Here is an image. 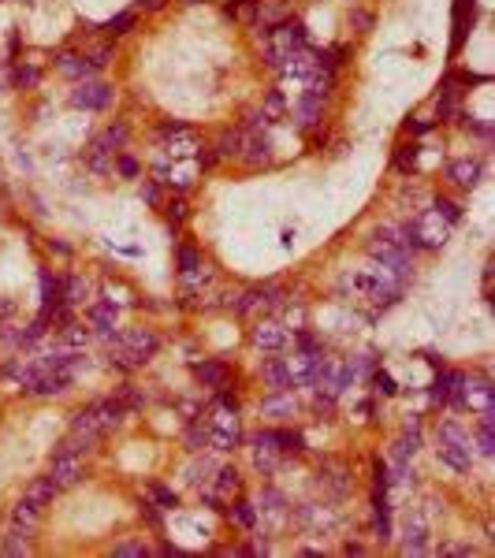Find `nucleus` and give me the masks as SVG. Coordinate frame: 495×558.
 Instances as JSON below:
<instances>
[{
    "mask_svg": "<svg viewBox=\"0 0 495 558\" xmlns=\"http://www.w3.org/2000/svg\"><path fill=\"white\" fill-rule=\"evenodd\" d=\"M157 350H160V343L149 328H131V332H123L119 339H112V354H116L112 361L119 369H142Z\"/></svg>",
    "mask_w": 495,
    "mask_h": 558,
    "instance_id": "obj_1",
    "label": "nucleus"
},
{
    "mask_svg": "<svg viewBox=\"0 0 495 558\" xmlns=\"http://www.w3.org/2000/svg\"><path fill=\"white\" fill-rule=\"evenodd\" d=\"M447 235H451V224H447L436 208L417 213L406 227H402V239H406V246H417V250H436V246L447 242Z\"/></svg>",
    "mask_w": 495,
    "mask_h": 558,
    "instance_id": "obj_2",
    "label": "nucleus"
},
{
    "mask_svg": "<svg viewBox=\"0 0 495 558\" xmlns=\"http://www.w3.org/2000/svg\"><path fill=\"white\" fill-rule=\"evenodd\" d=\"M436 454H439V462H447L458 473H470L473 469V443H470V436H465L454 420H443V425H439Z\"/></svg>",
    "mask_w": 495,
    "mask_h": 558,
    "instance_id": "obj_3",
    "label": "nucleus"
},
{
    "mask_svg": "<svg viewBox=\"0 0 495 558\" xmlns=\"http://www.w3.org/2000/svg\"><path fill=\"white\" fill-rule=\"evenodd\" d=\"M119 420H123V406H119V398H105V402H94V406L78 409L75 420H71V428H75V432H86V436L101 439V436L108 432V428H116Z\"/></svg>",
    "mask_w": 495,
    "mask_h": 558,
    "instance_id": "obj_4",
    "label": "nucleus"
},
{
    "mask_svg": "<svg viewBox=\"0 0 495 558\" xmlns=\"http://www.w3.org/2000/svg\"><path fill=\"white\" fill-rule=\"evenodd\" d=\"M238 439H242V425H238V409L220 406L213 414V432H209V443L216 451H235Z\"/></svg>",
    "mask_w": 495,
    "mask_h": 558,
    "instance_id": "obj_5",
    "label": "nucleus"
},
{
    "mask_svg": "<svg viewBox=\"0 0 495 558\" xmlns=\"http://www.w3.org/2000/svg\"><path fill=\"white\" fill-rule=\"evenodd\" d=\"M116 100V89L105 82H82L78 89H71V105L75 108H108Z\"/></svg>",
    "mask_w": 495,
    "mask_h": 558,
    "instance_id": "obj_6",
    "label": "nucleus"
},
{
    "mask_svg": "<svg viewBox=\"0 0 495 558\" xmlns=\"http://www.w3.org/2000/svg\"><path fill=\"white\" fill-rule=\"evenodd\" d=\"M432 402H451V406H465V376L462 372H443L432 383Z\"/></svg>",
    "mask_w": 495,
    "mask_h": 558,
    "instance_id": "obj_7",
    "label": "nucleus"
},
{
    "mask_svg": "<svg viewBox=\"0 0 495 558\" xmlns=\"http://www.w3.org/2000/svg\"><path fill=\"white\" fill-rule=\"evenodd\" d=\"M428 551V517L425 510H414L406 517V544H402V555H425Z\"/></svg>",
    "mask_w": 495,
    "mask_h": 558,
    "instance_id": "obj_8",
    "label": "nucleus"
},
{
    "mask_svg": "<svg viewBox=\"0 0 495 558\" xmlns=\"http://www.w3.org/2000/svg\"><path fill=\"white\" fill-rule=\"evenodd\" d=\"M280 439H276V432H257L253 436V465L257 469H264V473H272L280 465Z\"/></svg>",
    "mask_w": 495,
    "mask_h": 558,
    "instance_id": "obj_9",
    "label": "nucleus"
},
{
    "mask_svg": "<svg viewBox=\"0 0 495 558\" xmlns=\"http://www.w3.org/2000/svg\"><path fill=\"white\" fill-rule=\"evenodd\" d=\"M82 477V462L75 458V454H52L49 462V480L56 484V488H71Z\"/></svg>",
    "mask_w": 495,
    "mask_h": 558,
    "instance_id": "obj_10",
    "label": "nucleus"
},
{
    "mask_svg": "<svg viewBox=\"0 0 495 558\" xmlns=\"http://www.w3.org/2000/svg\"><path fill=\"white\" fill-rule=\"evenodd\" d=\"M465 406L481 409V414H495V391L488 380H470L465 383Z\"/></svg>",
    "mask_w": 495,
    "mask_h": 558,
    "instance_id": "obj_11",
    "label": "nucleus"
},
{
    "mask_svg": "<svg viewBox=\"0 0 495 558\" xmlns=\"http://www.w3.org/2000/svg\"><path fill=\"white\" fill-rule=\"evenodd\" d=\"M447 179L458 182V186H476V179H481V160H473V157L451 160L447 164Z\"/></svg>",
    "mask_w": 495,
    "mask_h": 558,
    "instance_id": "obj_12",
    "label": "nucleus"
},
{
    "mask_svg": "<svg viewBox=\"0 0 495 558\" xmlns=\"http://www.w3.org/2000/svg\"><path fill=\"white\" fill-rule=\"evenodd\" d=\"M41 521V506L34 499H19L12 506V528H23V533H34Z\"/></svg>",
    "mask_w": 495,
    "mask_h": 558,
    "instance_id": "obj_13",
    "label": "nucleus"
},
{
    "mask_svg": "<svg viewBox=\"0 0 495 558\" xmlns=\"http://www.w3.org/2000/svg\"><path fill=\"white\" fill-rule=\"evenodd\" d=\"M253 343H257L261 350H280V346L287 343V332H283V324H276V320H261V324L253 328Z\"/></svg>",
    "mask_w": 495,
    "mask_h": 558,
    "instance_id": "obj_14",
    "label": "nucleus"
},
{
    "mask_svg": "<svg viewBox=\"0 0 495 558\" xmlns=\"http://www.w3.org/2000/svg\"><path fill=\"white\" fill-rule=\"evenodd\" d=\"M473 26V0H458L454 4V38H451V52H458L465 45V34Z\"/></svg>",
    "mask_w": 495,
    "mask_h": 558,
    "instance_id": "obj_15",
    "label": "nucleus"
},
{
    "mask_svg": "<svg viewBox=\"0 0 495 558\" xmlns=\"http://www.w3.org/2000/svg\"><path fill=\"white\" fill-rule=\"evenodd\" d=\"M261 414H264V417H276V420H287V417L298 414V406H295V398H291L287 391H276L272 398L261 402Z\"/></svg>",
    "mask_w": 495,
    "mask_h": 558,
    "instance_id": "obj_16",
    "label": "nucleus"
},
{
    "mask_svg": "<svg viewBox=\"0 0 495 558\" xmlns=\"http://www.w3.org/2000/svg\"><path fill=\"white\" fill-rule=\"evenodd\" d=\"M238 160H246V164H268L272 160V142L264 138V134H253V138H246V145H242V157Z\"/></svg>",
    "mask_w": 495,
    "mask_h": 558,
    "instance_id": "obj_17",
    "label": "nucleus"
},
{
    "mask_svg": "<svg viewBox=\"0 0 495 558\" xmlns=\"http://www.w3.org/2000/svg\"><path fill=\"white\" fill-rule=\"evenodd\" d=\"M261 376L268 380L272 391H291V372H287V361L283 358H268L261 365Z\"/></svg>",
    "mask_w": 495,
    "mask_h": 558,
    "instance_id": "obj_18",
    "label": "nucleus"
},
{
    "mask_svg": "<svg viewBox=\"0 0 495 558\" xmlns=\"http://www.w3.org/2000/svg\"><path fill=\"white\" fill-rule=\"evenodd\" d=\"M94 443H97L94 436L75 432V428H71V436H63L60 443L52 447V454H75V458H78V454H89V451H94Z\"/></svg>",
    "mask_w": 495,
    "mask_h": 558,
    "instance_id": "obj_19",
    "label": "nucleus"
},
{
    "mask_svg": "<svg viewBox=\"0 0 495 558\" xmlns=\"http://www.w3.org/2000/svg\"><path fill=\"white\" fill-rule=\"evenodd\" d=\"M56 67H60L67 78H89V75H94V63H89L86 56H78V52H60V56H56Z\"/></svg>",
    "mask_w": 495,
    "mask_h": 558,
    "instance_id": "obj_20",
    "label": "nucleus"
},
{
    "mask_svg": "<svg viewBox=\"0 0 495 558\" xmlns=\"http://www.w3.org/2000/svg\"><path fill=\"white\" fill-rule=\"evenodd\" d=\"M242 145H246V131H227L216 145V157L220 160H238L242 157Z\"/></svg>",
    "mask_w": 495,
    "mask_h": 558,
    "instance_id": "obj_21",
    "label": "nucleus"
},
{
    "mask_svg": "<svg viewBox=\"0 0 495 558\" xmlns=\"http://www.w3.org/2000/svg\"><path fill=\"white\" fill-rule=\"evenodd\" d=\"M194 372H198V380L205 383V387H224L227 383V369L220 361H201V365H194Z\"/></svg>",
    "mask_w": 495,
    "mask_h": 558,
    "instance_id": "obj_22",
    "label": "nucleus"
},
{
    "mask_svg": "<svg viewBox=\"0 0 495 558\" xmlns=\"http://www.w3.org/2000/svg\"><path fill=\"white\" fill-rule=\"evenodd\" d=\"M89 324H94L101 335H112V328H116V309H112V301H101V305L89 309Z\"/></svg>",
    "mask_w": 495,
    "mask_h": 558,
    "instance_id": "obj_23",
    "label": "nucleus"
},
{
    "mask_svg": "<svg viewBox=\"0 0 495 558\" xmlns=\"http://www.w3.org/2000/svg\"><path fill=\"white\" fill-rule=\"evenodd\" d=\"M492 425H495V414H481V428H476V451L484 458L495 454V436H492Z\"/></svg>",
    "mask_w": 495,
    "mask_h": 558,
    "instance_id": "obj_24",
    "label": "nucleus"
},
{
    "mask_svg": "<svg viewBox=\"0 0 495 558\" xmlns=\"http://www.w3.org/2000/svg\"><path fill=\"white\" fill-rule=\"evenodd\" d=\"M60 294H63V305H78V301L86 298V279L67 276V279L60 283Z\"/></svg>",
    "mask_w": 495,
    "mask_h": 558,
    "instance_id": "obj_25",
    "label": "nucleus"
},
{
    "mask_svg": "<svg viewBox=\"0 0 495 558\" xmlns=\"http://www.w3.org/2000/svg\"><path fill=\"white\" fill-rule=\"evenodd\" d=\"M238 488H242V477H238V469H231V465L216 469V491H220V495H235Z\"/></svg>",
    "mask_w": 495,
    "mask_h": 558,
    "instance_id": "obj_26",
    "label": "nucleus"
},
{
    "mask_svg": "<svg viewBox=\"0 0 495 558\" xmlns=\"http://www.w3.org/2000/svg\"><path fill=\"white\" fill-rule=\"evenodd\" d=\"M298 123H302V127H317V123H320V100H317V97L306 94V97L298 100Z\"/></svg>",
    "mask_w": 495,
    "mask_h": 558,
    "instance_id": "obj_27",
    "label": "nucleus"
},
{
    "mask_svg": "<svg viewBox=\"0 0 495 558\" xmlns=\"http://www.w3.org/2000/svg\"><path fill=\"white\" fill-rule=\"evenodd\" d=\"M30 533H23V528H8L4 536V555H30Z\"/></svg>",
    "mask_w": 495,
    "mask_h": 558,
    "instance_id": "obj_28",
    "label": "nucleus"
},
{
    "mask_svg": "<svg viewBox=\"0 0 495 558\" xmlns=\"http://www.w3.org/2000/svg\"><path fill=\"white\" fill-rule=\"evenodd\" d=\"M257 12H261V0H231V4H227V15H238V19L250 23V26L257 19Z\"/></svg>",
    "mask_w": 495,
    "mask_h": 558,
    "instance_id": "obj_29",
    "label": "nucleus"
},
{
    "mask_svg": "<svg viewBox=\"0 0 495 558\" xmlns=\"http://www.w3.org/2000/svg\"><path fill=\"white\" fill-rule=\"evenodd\" d=\"M56 484H52L49 477H45V480H34L30 484V491H26V499H34V502H38V506H45V502H52V499H56Z\"/></svg>",
    "mask_w": 495,
    "mask_h": 558,
    "instance_id": "obj_30",
    "label": "nucleus"
},
{
    "mask_svg": "<svg viewBox=\"0 0 495 558\" xmlns=\"http://www.w3.org/2000/svg\"><path fill=\"white\" fill-rule=\"evenodd\" d=\"M131 26H134V12H119V15H112V19L101 26V30H105L108 38H123V34L131 30Z\"/></svg>",
    "mask_w": 495,
    "mask_h": 558,
    "instance_id": "obj_31",
    "label": "nucleus"
},
{
    "mask_svg": "<svg viewBox=\"0 0 495 558\" xmlns=\"http://www.w3.org/2000/svg\"><path fill=\"white\" fill-rule=\"evenodd\" d=\"M89 343V328H82V324H67L63 328V346H67V350H82V346Z\"/></svg>",
    "mask_w": 495,
    "mask_h": 558,
    "instance_id": "obj_32",
    "label": "nucleus"
},
{
    "mask_svg": "<svg viewBox=\"0 0 495 558\" xmlns=\"http://www.w3.org/2000/svg\"><path fill=\"white\" fill-rule=\"evenodd\" d=\"M231 517H235V525H242V528H253V525H257V510H253V502H246V499L235 502Z\"/></svg>",
    "mask_w": 495,
    "mask_h": 558,
    "instance_id": "obj_33",
    "label": "nucleus"
},
{
    "mask_svg": "<svg viewBox=\"0 0 495 558\" xmlns=\"http://www.w3.org/2000/svg\"><path fill=\"white\" fill-rule=\"evenodd\" d=\"M395 168L402 171V175H410V171L417 168V145H399V153H395Z\"/></svg>",
    "mask_w": 495,
    "mask_h": 558,
    "instance_id": "obj_34",
    "label": "nucleus"
},
{
    "mask_svg": "<svg viewBox=\"0 0 495 558\" xmlns=\"http://www.w3.org/2000/svg\"><path fill=\"white\" fill-rule=\"evenodd\" d=\"M276 439H280V451L283 454H302V451H306L302 432H276Z\"/></svg>",
    "mask_w": 495,
    "mask_h": 558,
    "instance_id": "obj_35",
    "label": "nucleus"
},
{
    "mask_svg": "<svg viewBox=\"0 0 495 558\" xmlns=\"http://www.w3.org/2000/svg\"><path fill=\"white\" fill-rule=\"evenodd\" d=\"M283 108H287V105H283V94H280V89H272V94L264 97L261 112L268 116V120H280V116H283Z\"/></svg>",
    "mask_w": 495,
    "mask_h": 558,
    "instance_id": "obj_36",
    "label": "nucleus"
},
{
    "mask_svg": "<svg viewBox=\"0 0 495 558\" xmlns=\"http://www.w3.org/2000/svg\"><path fill=\"white\" fill-rule=\"evenodd\" d=\"M187 451H194V454H201V451H209V432L205 428H190L187 432Z\"/></svg>",
    "mask_w": 495,
    "mask_h": 558,
    "instance_id": "obj_37",
    "label": "nucleus"
},
{
    "mask_svg": "<svg viewBox=\"0 0 495 558\" xmlns=\"http://www.w3.org/2000/svg\"><path fill=\"white\" fill-rule=\"evenodd\" d=\"M164 216H168V224H171V227H179L182 219H187V201H182V197H171V201H168V208H164Z\"/></svg>",
    "mask_w": 495,
    "mask_h": 558,
    "instance_id": "obj_38",
    "label": "nucleus"
},
{
    "mask_svg": "<svg viewBox=\"0 0 495 558\" xmlns=\"http://www.w3.org/2000/svg\"><path fill=\"white\" fill-rule=\"evenodd\" d=\"M149 495H153V502H157V506H164V510H171V506H176V491H171V488H164V484H153V488H149Z\"/></svg>",
    "mask_w": 495,
    "mask_h": 558,
    "instance_id": "obj_39",
    "label": "nucleus"
},
{
    "mask_svg": "<svg viewBox=\"0 0 495 558\" xmlns=\"http://www.w3.org/2000/svg\"><path fill=\"white\" fill-rule=\"evenodd\" d=\"M101 142H105L108 149H119V145L127 142V127H123V123H112L105 134H101Z\"/></svg>",
    "mask_w": 495,
    "mask_h": 558,
    "instance_id": "obj_40",
    "label": "nucleus"
},
{
    "mask_svg": "<svg viewBox=\"0 0 495 558\" xmlns=\"http://www.w3.org/2000/svg\"><path fill=\"white\" fill-rule=\"evenodd\" d=\"M112 555H123V558H142V555H149V547L138 544V539H127V544H116L112 547Z\"/></svg>",
    "mask_w": 495,
    "mask_h": 558,
    "instance_id": "obj_41",
    "label": "nucleus"
},
{
    "mask_svg": "<svg viewBox=\"0 0 495 558\" xmlns=\"http://www.w3.org/2000/svg\"><path fill=\"white\" fill-rule=\"evenodd\" d=\"M86 60L94 63V67H105V63H112V45H108V41L94 45V49H89V56H86Z\"/></svg>",
    "mask_w": 495,
    "mask_h": 558,
    "instance_id": "obj_42",
    "label": "nucleus"
},
{
    "mask_svg": "<svg viewBox=\"0 0 495 558\" xmlns=\"http://www.w3.org/2000/svg\"><path fill=\"white\" fill-rule=\"evenodd\" d=\"M436 213L443 216L447 224H458V219H462V208H458L454 201H447V197H439V201H436Z\"/></svg>",
    "mask_w": 495,
    "mask_h": 558,
    "instance_id": "obj_43",
    "label": "nucleus"
},
{
    "mask_svg": "<svg viewBox=\"0 0 495 558\" xmlns=\"http://www.w3.org/2000/svg\"><path fill=\"white\" fill-rule=\"evenodd\" d=\"M372 387H377L380 395H395V391H399V387H395V380H391L388 372H380V369L372 372Z\"/></svg>",
    "mask_w": 495,
    "mask_h": 558,
    "instance_id": "obj_44",
    "label": "nucleus"
},
{
    "mask_svg": "<svg viewBox=\"0 0 495 558\" xmlns=\"http://www.w3.org/2000/svg\"><path fill=\"white\" fill-rule=\"evenodd\" d=\"M38 78H41V71L34 67V63H26V67L15 71V82H19V86H38Z\"/></svg>",
    "mask_w": 495,
    "mask_h": 558,
    "instance_id": "obj_45",
    "label": "nucleus"
},
{
    "mask_svg": "<svg viewBox=\"0 0 495 558\" xmlns=\"http://www.w3.org/2000/svg\"><path fill=\"white\" fill-rule=\"evenodd\" d=\"M198 264H201L198 250H194V246H182V250H179V268L190 272V268H198Z\"/></svg>",
    "mask_w": 495,
    "mask_h": 558,
    "instance_id": "obj_46",
    "label": "nucleus"
},
{
    "mask_svg": "<svg viewBox=\"0 0 495 558\" xmlns=\"http://www.w3.org/2000/svg\"><path fill=\"white\" fill-rule=\"evenodd\" d=\"M377 539L383 544V539H391V517L388 510H377Z\"/></svg>",
    "mask_w": 495,
    "mask_h": 558,
    "instance_id": "obj_47",
    "label": "nucleus"
},
{
    "mask_svg": "<svg viewBox=\"0 0 495 558\" xmlns=\"http://www.w3.org/2000/svg\"><path fill=\"white\" fill-rule=\"evenodd\" d=\"M142 402H145V395H138V391H131V387H123V391H119V406H142Z\"/></svg>",
    "mask_w": 495,
    "mask_h": 558,
    "instance_id": "obj_48",
    "label": "nucleus"
},
{
    "mask_svg": "<svg viewBox=\"0 0 495 558\" xmlns=\"http://www.w3.org/2000/svg\"><path fill=\"white\" fill-rule=\"evenodd\" d=\"M350 23L357 26V34H369V26H372V15H369V12H350Z\"/></svg>",
    "mask_w": 495,
    "mask_h": 558,
    "instance_id": "obj_49",
    "label": "nucleus"
},
{
    "mask_svg": "<svg viewBox=\"0 0 495 558\" xmlns=\"http://www.w3.org/2000/svg\"><path fill=\"white\" fill-rule=\"evenodd\" d=\"M116 168H119V175H123V179H134V175H138V164H134L131 157H119Z\"/></svg>",
    "mask_w": 495,
    "mask_h": 558,
    "instance_id": "obj_50",
    "label": "nucleus"
},
{
    "mask_svg": "<svg viewBox=\"0 0 495 558\" xmlns=\"http://www.w3.org/2000/svg\"><path fill=\"white\" fill-rule=\"evenodd\" d=\"M439 555H454V558H470V555H473V547H465V544H447V547H439Z\"/></svg>",
    "mask_w": 495,
    "mask_h": 558,
    "instance_id": "obj_51",
    "label": "nucleus"
},
{
    "mask_svg": "<svg viewBox=\"0 0 495 558\" xmlns=\"http://www.w3.org/2000/svg\"><path fill=\"white\" fill-rule=\"evenodd\" d=\"M209 469H213V465H209V462H194V465H190V469H187V480L190 484H201V480H205V477H201V473H209Z\"/></svg>",
    "mask_w": 495,
    "mask_h": 558,
    "instance_id": "obj_52",
    "label": "nucleus"
},
{
    "mask_svg": "<svg viewBox=\"0 0 495 558\" xmlns=\"http://www.w3.org/2000/svg\"><path fill=\"white\" fill-rule=\"evenodd\" d=\"M220 157H216V149H209V145H201V153H198V164L201 168H213Z\"/></svg>",
    "mask_w": 495,
    "mask_h": 558,
    "instance_id": "obj_53",
    "label": "nucleus"
},
{
    "mask_svg": "<svg viewBox=\"0 0 495 558\" xmlns=\"http://www.w3.org/2000/svg\"><path fill=\"white\" fill-rule=\"evenodd\" d=\"M142 197L149 201V205H157V197H160V190H157V179H149V182H145V186H142Z\"/></svg>",
    "mask_w": 495,
    "mask_h": 558,
    "instance_id": "obj_54",
    "label": "nucleus"
},
{
    "mask_svg": "<svg viewBox=\"0 0 495 558\" xmlns=\"http://www.w3.org/2000/svg\"><path fill=\"white\" fill-rule=\"evenodd\" d=\"M465 127H470L473 134H481V138H488V134H492V127H488V123H465Z\"/></svg>",
    "mask_w": 495,
    "mask_h": 558,
    "instance_id": "obj_55",
    "label": "nucleus"
},
{
    "mask_svg": "<svg viewBox=\"0 0 495 558\" xmlns=\"http://www.w3.org/2000/svg\"><path fill=\"white\" fill-rule=\"evenodd\" d=\"M432 127H436L432 120H425V116H421V120L414 123V131H417V134H428V131H432Z\"/></svg>",
    "mask_w": 495,
    "mask_h": 558,
    "instance_id": "obj_56",
    "label": "nucleus"
},
{
    "mask_svg": "<svg viewBox=\"0 0 495 558\" xmlns=\"http://www.w3.org/2000/svg\"><path fill=\"white\" fill-rule=\"evenodd\" d=\"M12 313H15V305H12V301H8V298H0V320H8Z\"/></svg>",
    "mask_w": 495,
    "mask_h": 558,
    "instance_id": "obj_57",
    "label": "nucleus"
},
{
    "mask_svg": "<svg viewBox=\"0 0 495 558\" xmlns=\"http://www.w3.org/2000/svg\"><path fill=\"white\" fill-rule=\"evenodd\" d=\"M142 514H145V517H149V521H153V525H160V514H157V510H153V506H149V502H142Z\"/></svg>",
    "mask_w": 495,
    "mask_h": 558,
    "instance_id": "obj_58",
    "label": "nucleus"
},
{
    "mask_svg": "<svg viewBox=\"0 0 495 558\" xmlns=\"http://www.w3.org/2000/svg\"><path fill=\"white\" fill-rule=\"evenodd\" d=\"M142 4H145V8H160L164 0H142Z\"/></svg>",
    "mask_w": 495,
    "mask_h": 558,
    "instance_id": "obj_59",
    "label": "nucleus"
},
{
    "mask_svg": "<svg viewBox=\"0 0 495 558\" xmlns=\"http://www.w3.org/2000/svg\"><path fill=\"white\" fill-rule=\"evenodd\" d=\"M182 4H201V0H182Z\"/></svg>",
    "mask_w": 495,
    "mask_h": 558,
    "instance_id": "obj_60",
    "label": "nucleus"
}]
</instances>
